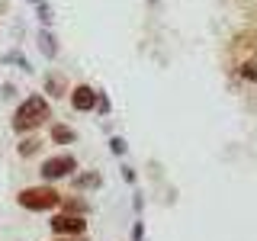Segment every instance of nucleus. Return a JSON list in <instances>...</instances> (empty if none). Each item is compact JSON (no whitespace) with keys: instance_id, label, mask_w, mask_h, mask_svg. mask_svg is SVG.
Listing matches in <instances>:
<instances>
[{"instance_id":"1","label":"nucleus","mask_w":257,"mask_h":241,"mask_svg":"<svg viewBox=\"0 0 257 241\" xmlns=\"http://www.w3.org/2000/svg\"><path fill=\"white\" fill-rule=\"evenodd\" d=\"M48 116H52V109H48L45 96H29V100L13 112V129L16 132H32V129H39Z\"/></svg>"},{"instance_id":"2","label":"nucleus","mask_w":257,"mask_h":241,"mask_svg":"<svg viewBox=\"0 0 257 241\" xmlns=\"http://www.w3.org/2000/svg\"><path fill=\"white\" fill-rule=\"evenodd\" d=\"M16 203L23 209H32V212H52L61 203V193L55 187H48V183H42V187H26L16 196Z\"/></svg>"},{"instance_id":"3","label":"nucleus","mask_w":257,"mask_h":241,"mask_svg":"<svg viewBox=\"0 0 257 241\" xmlns=\"http://www.w3.org/2000/svg\"><path fill=\"white\" fill-rule=\"evenodd\" d=\"M71 171H77V161L74 155H55V158H48L45 164H42V174L45 180H61V177H68Z\"/></svg>"},{"instance_id":"4","label":"nucleus","mask_w":257,"mask_h":241,"mask_svg":"<svg viewBox=\"0 0 257 241\" xmlns=\"http://www.w3.org/2000/svg\"><path fill=\"white\" fill-rule=\"evenodd\" d=\"M48 225H52L55 235H74V238H77V235H84V231H87V222L80 219V215H71V212L55 215V219L48 222Z\"/></svg>"},{"instance_id":"5","label":"nucleus","mask_w":257,"mask_h":241,"mask_svg":"<svg viewBox=\"0 0 257 241\" xmlns=\"http://www.w3.org/2000/svg\"><path fill=\"white\" fill-rule=\"evenodd\" d=\"M71 103H74V109H93L96 106V93L87 84H80L77 90H71Z\"/></svg>"},{"instance_id":"6","label":"nucleus","mask_w":257,"mask_h":241,"mask_svg":"<svg viewBox=\"0 0 257 241\" xmlns=\"http://www.w3.org/2000/svg\"><path fill=\"white\" fill-rule=\"evenodd\" d=\"M52 139L61 142V145H68V142H74V132H71L68 126H52Z\"/></svg>"},{"instance_id":"7","label":"nucleus","mask_w":257,"mask_h":241,"mask_svg":"<svg viewBox=\"0 0 257 241\" xmlns=\"http://www.w3.org/2000/svg\"><path fill=\"white\" fill-rule=\"evenodd\" d=\"M58 206H64L68 212H77V215H84V212H87V203H84V199H61Z\"/></svg>"},{"instance_id":"8","label":"nucleus","mask_w":257,"mask_h":241,"mask_svg":"<svg viewBox=\"0 0 257 241\" xmlns=\"http://www.w3.org/2000/svg\"><path fill=\"white\" fill-rule=\"evenodd\" d=\"M39 145H42L39 139H23V142H20V155H23V158L36 155V151H39Z\"/></svg>"},{"instance_id":"9","label":"nucleus","mask_w":257,"mask_h":241,"mask_svg":"<svg viewBox=\"0 0 257 241\" xmlns=\"http://www.w3.org/2000/svg\"><path fill=\"white\" fill-rule=\"evenodd\" d=\"M45 87H48V90H52V96H58V93L64 90V77H61V74L48 77V80H45Z\"/></svg>"},{"instance_id":"10","label":"nucleus","mask_w":257,"mask_h":241,"mask_svg":"<svg viewBox=\"0 0 257 241\" xmlns=\"http://www.w3.org/2000/svg\"><path fill=\"white\" fill-rule=\"evenodd\" d=\"M96 183H100V177L87 174V177H80V180H74V187H96Z\"/></svg>"}]
</instances>
